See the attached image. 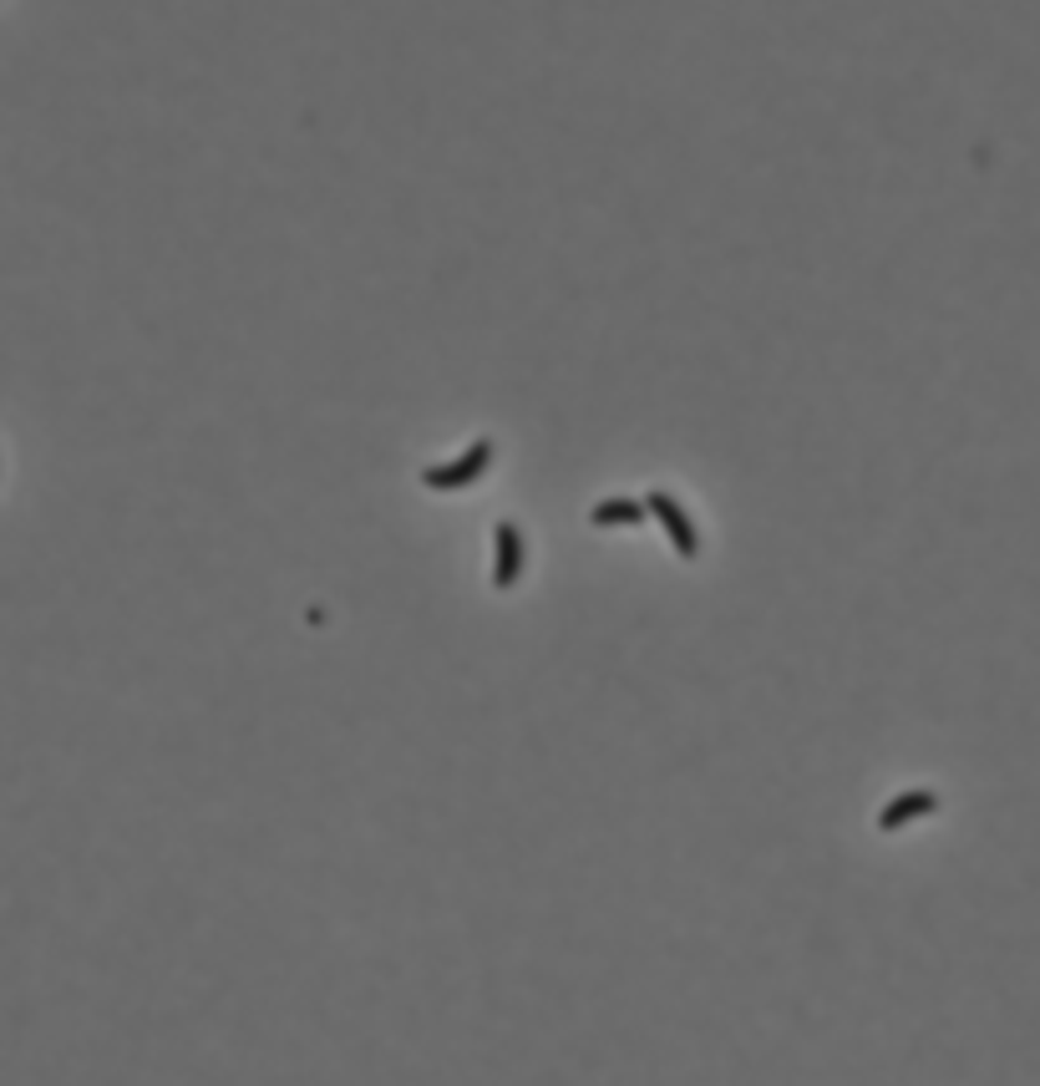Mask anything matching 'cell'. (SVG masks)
Masks as SVG:
<instances>
[{
	"mask_svg": "<svg viewBox=\"0 0 1040 1086\" xmlns=\"http://www.w3.org/2000/svg\"><path fill=\"white\" fill-rule=\"evenodd\" d=\"M645 513H655L665 524V534H670V544H675V554H680V559H696V554H700L696 524H690L686 508L675 503L670 492H650V498H645Z\"/></svg>",
	"mask_w": 1040,
	"mask_h": 1086,
	"instance_id": "2",
	"label": "cell"
},
{
	"mask_svg": "<svg viewBox=\"0 0 1040 1086\" xmlns=\"http://www.w3.org/2000/svg\"><path fill=\"white\" fill-rule=\"evenodd\" d=\"M498 564H492V584L498 589H513L518 574H523V534L513 524H498Z\"/></svg>",
	"mask_w": 1040,
	"mask_h": 1086,
	"instance_id": "4",
	"label": "cell"
},
{
	"mask_svg": "<svg viewBox=\"0 0 1040 1086\" xmlns=\"http://www.w3.org/2000/svg\"><path fill=\"white\" fill-rule=\"evenodd\" d=\"M619 524H645V503L640 498H609V503L595 508V528H619Z\"/></svg>",
	"mask_w": 1040,
	"mask_h": 1086,
	"instance_id": "5",
	"label": "cell"
},
{
	"mask_svg": "<svg viewBox=\"0 0 1040 1086\" xmlns=\"http://www.w3.org/2000/svg\"><path fill=\"white\" fill-rule=\"evenodd\" d=\"M934 808H939L934 792L914 787V792H903V798H893L889 808L879 812V828H883V833H899V828H909V823H919V818H929Z\"/></svg>",
	"mask_w": 1040,
	"mask_h": 1086,
	"instance_id": "3",
	"label": "cell"
},
{
	"mask_svg": "<svg viewBox=\"0 0 1040 1086\" xmlns=\"http://www.w3.org/2000/svg\"><path fill=\"white\" fill-rule=\"evenodd\" d=\"M488 462H492V442H472L458 462H447V468H426L422 482L432 492H458V488H468V482H478L482 472H488Z\"/></svg>",
	"mask_w": 1040,
	"mask_h": 1086,
	"instance_id": "1",
	"label": "cell"
}]
</instances>
